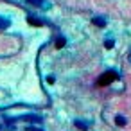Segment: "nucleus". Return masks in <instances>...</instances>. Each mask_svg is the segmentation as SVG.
<instances>
[{
  "label": "nucleus",
  "instance_id": "nucleus-4",
  "mask_svg": "<svg viewBox=\"0 0 131 131\" xmlns=\"http://www.w3.org/2000/svg\"><path fill=\"white\" fill-rule=\"evenodd\" d=\"M9 25H11V22H9L7 18L0 16V31H2V29H6V27H9Z\"/></svg>",
  "mask_w": 131,
  "mask_h": 131
},
{
  "label": "nucleus",
  "instance_id": "nucleus-7",
  "mask_svg": "<svg viewBox=\"0 0 131 131\" xmlns=\"http://www.w3.org/2000/svg\"><path fill=\"white\" fill-rule=\"evenodd\" d=\"M27 22H29L31 25H40V24H41L38 18H32V16H29V18H27Z\"/></svg>",
  "mask_w": 131,
  "mask_h": 131
},
{
  "label": "nucleus",
  "instance_id": "nucleus-11",
  "mask_svg": "<svg viewBox=\"0 0 131 131\" xmlns=\"http://www.w3.org/2000/svg\"><path fill=\"white\" fill-rule=\"evenodd\" d=\"M29 131H41V129H38V127H29Z\"/></svg>",
  "mask_w": 131,
  "mask_h": 131
},
{
  "label": "nucleus",
  "instance_id": "nucleus-5",
  "mask_svg": "<svg viewBox=\"0 0 131 131\" xmlns=\"http://www.w3.org/2000/svg\"><path fill=\"white\" fill-rule=\"evenodd\" d=\"M115 122H117V126H126V117H122V115H117L115 117Z\"/></svg>",
  "mask_w": 131,
  "mask_h": 131
},
{
  "label": "nucleus",
  "instance_id": "nucleus-1",
  "mask_svg": "<svg viewBox=\"0 0 131 131\" xmlns=\"http://www.w3.org/2000/svg\"><path fill=\"white\" fill-rule=\"evenodd\" d=\"M117 77H118V75H117V72H113V70H110V72H104V74H102V75L99 77V81H97V83H99L101 86H106V84H110V83H113V81H115Z\"/></svg>",
  "mask_w": 131,
  "mask_h": 131
},
{
  "label": "nucleus",
  "instance_id": "nucleus-12",
  "mask_svg": "<svg viewBox=\"0 0 131 131\" xmlns=\"http://www.w3.org/2000/svg\"><path fill=\"white\" fill-rule=\"evenodd\" d=\"M127 59H129V63H131V52H129V58H127Z\"/></svg>",
  "mask_w": 131,
  "mask_h": 131
},
{
  "label": "nucleus",
  "instance_id": "nucleus-3",
  "mask_svg": "<svg viewBox=\"0 0 131 131\" xmlns=\"http://www.w3.org/2000/svg\"><path fill=\"white\" fill-rule=\"evenodd\" d=\"M92 24L97 25V27H104V25H106V18H104V16H95V18L92 20Z\"/></svg>",
  "mask_w": 131,
  "mask_h": 131
},
{
  "label": "nucleus",
  "instance_id": "nucleus-10",
  "mask_svg": "<svg viewBox=\"0 0 131 131\" xmlns=\"http://www.w3.org/2000/svg\"><path fill=\"white\" fill-rule=\"evenodd\" d=\"M31 4H43V0H29Z\"/></svg>",
  "mask_w": 131,
  "mask_h": 131
},
{
  "label": "nucleus",
  "instance_id": "nucleus-9",
  "mask_svg": "<svg viewBox=\"0 0 131 131\" xmlns=\"http://www.w3.org/2000/svg\"><path fill=\"white\" fill-rule=\"evenodd\" d=\"M113 45H115V43H113V40H106V41H104V47H106V49H111Z\"/></svg>",
  "mask_w": 131,
  "mask_h": 131
},
{
  "label": "nucleus",
  "instance_id": "nucleus-6",
  "mask_svg": "<svg viewBox=\"0 0 131 131\" xmlns=\"http://www.w3.org/2000/svg\"><path fill=\"white\" fill-rule=\"evenodd\" d=\"M75 127H79V129H88V124L83 122V120H75Z\"/></svg>",
  "mask_w": 131,
  "mask_h": 131
},
{
  "label": "nucleus",
  "instance_id": "nucleus-8",
  "mask_svg": "<svg viewBox=\"0 0 131 131\" xmlns=\"http://www.w3.org/2000/svg\"><path fill=\"white\" fill-rule=\"evenodd\" d=\"M56 47H58V49H61V47H65V40H63V38H59V40L56 41Z\"/></svg>",
  "mask_w": 131,
  "mask_h": 131
},
{
  "label": "nucleus",
  "instance_id": "nucleus-2",
  "mask_svg": "<svg viewBox=\"0 0 131 131\" xmlns=\"http://www.w3.org/2000/svg\"><path fill=\"white\" fill-rule=\"evenodd\" d=\"M18 118L20 120H25V122H41V117L40 115H22Z\"/></svg>",
  "mask_w": 131,
  "mask_h": 131
}]
</instances>
